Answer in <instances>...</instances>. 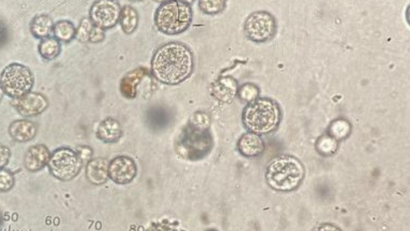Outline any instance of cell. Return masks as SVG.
Here are the masks:
<instances>
[{
  "label": "cell",
  "instance_id": "f1b7e54d",
  "mask_svg": "<svg viewBox=\"0 0 410 231\" xmlns=\"http://www.w3.org/2000/svg\"><path fill=\"white\" fill-rule=\"evenodd\" d=\"M153 112L156 115L151 113L150 123L151 127L158 129L165 127V124L169 122V115L163 109H156Z\"/></svg>",
  "mask_w": 410,
  "mask_h": 231
},
{
  "label": "cell",
  "instance_id": "6da1fadb",
  "mask_svg": "<svg viewBox=\"0 0 410 231\" xmlns=\"http://www.w3.org/2000/svg\"><path fill=\"white\" fill-rule=\"evenodd\" d=\"M151 73L162 84H179L194 71V59L185 44L169 43L158 49L151 59Z\"/></svg>",
  "mask_w": 410,
  "mask_h": 231
},
{
  "label": "cell",
  "instance_id": "ba28073f",
  "mask_svg": "<svg viewBox=\"0 0 410 231\" xmlns=\"http://www.w3.org/2000/svg\"><path fill=\"white\" fill-rule=\"evenodd\" d=\"M277 24L274 17L265 12L252 13L245 24V33L252 41H268L276 33Z\"/></svg>",
  "mask_w": 410,
  "mask_h": 231
},
{
  "label": "cell",
  "instance_id": "d6a6232c",
  "mask_svg": "<svg viewBox=\"0 0 410 231\" xmlns=\"http://www.w3.org/2000/svg\"><path fill=\"white\" fill-rule=\"evenodd\" d=\"M146 231H185L176 228L174 225L170 223H156L151 225V227Z\"/></svg>",
  "mask_w": 410,
  "mask_h": 231
},
{
  "label": "cell",
  "instance_id": "e575fe53",
  "mask_svg": "<svg viewBox=\"0 0 410 231\" xmlns=\"http://www.w3.org/2000/svg\"><path fill=\"white\" fill-rule=\"evenodd\" d=\"M313 231H342V230L336 227L335 225L324 223L317 225Z\"/></svg>",
  "mask_w": 410,
  "mask_h": 231
},
{
  "label": "cell",
  "instance_id": "603a6c76",
  "mask_svg": "<svg viewBox=\"0 0 410 231\" xmlns=\"http://www.w3.org/2000/svg\"><path fill=\"white\" fill-rule=\"evenodd\" d=\"M316 147L317 151L323 155H332L337 151L338 144L331 136H323L317 140Z\"/></svg>",
  "mask_w": 410,
  "mask_h": 231
},
{
  "label": "cell",
  "instance_id": "277c9868",
  "mask_svg": "<svg viewBox=\"0 0 410 231\" xmlns=\"http://www.w3.org/2000/svg\"><path fill=\"white\" fill-rule=\"evenodd\" d=\"M192 20L190 5L182 1H166L160 5L155 15V24L159 31L170 36L183 33Z\"/></svg>",
  "mask_w": 410,
  "mask_h": 231
},
{
  "label": "cell",
  "instance_id": "4dcf8cb0",
  "mask_svg": "<svg viewBox=\"0 0 410 231\" xmlns=\"http://www.w3.org/2000/svg\"><path fill=\"white\" fill-rule=\"evenodd\" d=\"M10 158H11V150L6 145L0 144V169L6 167Z\"/></svg>",
  "mask_w": 410,
  "mask_h": 231
},
{
  "label": "cell",
  "instance_id": "d590c367",
  "mask_svg": "<svg viewBox=\"0 0 410 231\" xmlns=\"http://www.w3.org/2000/svg\"><path fill=\"white\" fill-rule=\"evenodd\" d=\"M3 95H4V93L3 92L2 89L0 88V102H1V100L3 98Z\"/></svg>",
  "mask_w": 410,
  "mask_h": 231
},
{
  "label": "cell",
  "instance_id": "9a60e30c",
  "mask_svg": "<svg viewBox=\"0 0 410 231\" xmlns=\"http://www.w3.org/2000/svg\"><path fill=\"white\" fill-rule=\"evenodd\" d=\"M237 148L242 155L252 158L264 152L265 145L259 135L249 133L242 136L238 142Z\"/></svg>",
  "mask_w": 410,
  "mask_h": 231
},
{
  "label": "cell",
  "instance_id": "44dd1931",
  "mask_svg": "<svg viewBox=\"0 0 410 231\" xmlns=\"http://www.w3.org/2000/svg\"><path fill=\"white\" fill-rule=\"evenodd\" d=\"M55 38L59 41L68 43L75 37L77 29L74 24L68 20H59L54 24L53 32Z\"/></svg>",
  "mask_w": 410,
  "mask_h": 231
},
{
  "label": "cell",
  "instance_id": "1f68e13d",
  "mask_svg": "<svg viewBox=\"0 0 410 231\" xmlns=\"http://www.w3.org/2000/svg\"><path fill=\"white\" fill-rule=\"evenodd\" d=\"M104 37V30L96 26H93L92 31H91L90 33L89 41L93 44L100 43L103 41Z\"/></svg>",
  "mask_w": 410,
  "mask_h": 231
},
{
  "label": "cell",
  "instance_id": "8fae6325",
  "mask_svg": "<svg viewBox=\"0 0 410 231\" xmlns=\"http://www.w3.org/2000/svg\"><path fill=\"white\" fill-rule=\"evenodd\" d=\"M138 174L133 160L127 156H120L109 163V177L116 184L126 185L133 182Z\"/></svg>",
  "mask_w": 410,
  "mask_h": 231
},
{
  "label": "cell",
  "instance_id": "836d02e7",
  "mask_svg": "<svg viewBox=\"0 0 410 231\" xmlns=\"http://www.w3.org/2000/svg\"><path fill=\"white\" fill-rule=\"evenodd\" d=\"M77 153L83 163L84 160H88L89 162L91 157H92L93 150L87 147H81L78 148Z\"/></svg>",
  "mask_w": 410,
  "mask_h": 231
},
{
  "label": "cell",
  "instance_id": "ac0fdd59",
  "mask_svg": "<svg viewBox=\"0 0 410 231\" xmlns=\"http://www.w3.org/2000/svg\"><path fill=\"white\" fill-rule=\"evenodd\" d=\"M145 74L146 69L142 68H136L127 74L120 84L121 93L127 98H134L136 95V87Z\"/></svg>",
  "mask_w": 410,
  "mask_h": 231
},
{
  "label": "cell",
  "instance_id": "484cf974",
  "mask_svg": "<svg viewBox=\"0 0 410 231\" xmlns=\"http://www.w3.org/2000/svg\"><path fill=\"white\" fill-rule=\"evenodd\" d=\"M94 25L91 21L90 19L84 18L81 20L80 24V26L77 29V33H75V38H77L79 41L85 43L89 41V36L91 31L93 28Z\"/></svg>",
  "mask_w": 410,
  "mask_h": 231
},
{
  "label": "cell",
  "instance_id": "e0dca14e",
  "mask_svg": "<svg viewBox=\"0 0 410 231\" xmlns=\"http://www.w3.org/2000/svg\"><path fill=\"white\" fill-rule=\"evenodd\" d=\"M96 136L104 143H114L122 136V127L118 120L107 118L100 124Z\"/></svg>",
  "mask_w": 410,
  "mask_h": 231
},
{
  "label": "cell",
  "instance_id": "cb8c5ba5",
  "mask_svg": "<svg viewBox=\"0 0 410 231\" xmlns=\"http://www.w3.org/2000/svg\"><path fill=\"white\" fill-rule=\"evenodd\" d=\"M351 127L345 120H337L332 123L330 133L334 139H344L351 133Z\"/></svg>",
  "mask_w": 410,
  "mask_h": 231
},
{
  "label": "cell",
  "instance_id": "5b68a950",
  "mask_svg": "<svg viewBox=\"0 0 410 231\" xmlns=\"http://www.w3.org/2000/svg\"><path fill=\"white\" fill-rule=\"evenodd\" d=\"M214 147L209 129L189 124L182 130L176 143V151L183 158L197 160L206 157Z\"/></svg>",
  "mask_w": 410,
  "mask_h": 231
},
{
  "label": "cell",
  "instance_id": "2e32d148",
  "mask_svg": "<svg viewBox=\"0 0 410 231\" xmlns=\"http://www.w3.org/2000/svg\"><path fill=\"white\" fill-rule=\"evenodd\" d=\"M212 92L214 98L220 102H230L237 93V83L234 78L221 77L212 85Z\"/></svg>",
  "mask_w": 410,
  "mask_h": 231
},
{
  "label": "cell",
  "instance_id": "7a4b0ae2",
  "mask_svg": "<svg viewBox=\"0 0 410 231\" xmlns=\"http://www.w3.org/2000/svg\"><path fill=\"white\" fill-rule=\"evenodd\" d=\"M305 177V169L297 158L282 156L268 165L266 180L268 185L277 192H288L301 185Z\"/></svg>",
  "mask_w": 410,
  "mask_h": 231
},
{
  "label": "cell",
  "instance_id": "f546056e",
  "mask_svg": "<svg viewBox=\"0 0 410 231\" xmlns=\"http://www.w3.org/2000/svg\"><path fill=\"white\" fill-rule=\"evenodd\" d=\"M189 123L195 125L196 127L209 129L210 118L209 115L205 113H196L194 117L192 118Z\"/></svg>",
  "mask_w": 410,
  "mask_h": 231
},
{
  "label": "cell",
  "instance_id": "3957f363",
  "mask_svg": "<svg viewBox=\"0 0 410 231\" xmlns=\"http://www.w3.org/2000/svg\"><path fill=\"white\" fill-rule=\"evenodd\" d=\"M281 120V111L276 102L270 99H257L250 103L243 113V122L251 133H270Z\"/></svg>",
  "mask_w": 410,
  "mask_h": 231
},
{
  "label": "cell",
  "instance_id": "d4e9b609",
  "mask_svg": "<svg viewBox=\"0 0 410 231\" xmlns=\"http://www.w3.org/2000/svg\"><path fill=\"white\" fill-rule=\"evenodd\" d=\"M237 93L242 100L248 103H252L257 100L258 94H259V90L254 84H245L241 86L239 91H237Z\"/></svg>",
  "mask_w": 410,
  "mask_h": 231
},
{
  "label": "cell",
  "instance_id": "9c48e42d",
  "mask_svg": "<svg viewBox=\"0 0 410 231\" xmlns=\"http://www.w3.org/2000/svg\"><path fill=\"white\" fill-rule=\"evenodd\" d=\"M121 8L118 2L100 0L93 3L90 10V20L94 26L109 29L115 26L120 20Z\"/></svg>",
  "mask_w": 410,
  "mask_h": 231
},
{
  "label": "cell",
  "instance_id": "83f0119b",
  "mask_svg": "<svg viewBox=\"0 0 410 231\" xmlns=\"http://www.w3.org/2000/svg\"><path fill=\"white\" fill-rule=\"evenodd\" d=\"M15 185V177L9 170L0 169V192L5 193L11 190Z\"/></svg>",
  "mask_w": 410,
  "mask_h": 231
},
{
  "label": "cell",
  "instance_id": "7402d4cb",
  "mask_svg": "<svg viewBox=\"0 0 410 231\" xmlns=\"http://www.w3.org/2000/svg\"><path fill=\"white\" fill-rule=\"evenodd\" d=\"M38 49L40 56L45 59L52 60L59 56L62 51V45L58 39L49 37L41 39Z\"/></svg>",
  "mask_w": 410,
  "mask_h": 231
},
{
  "label": "cell",
  "instance_id": "4fadbf2b",
  "mask_svg": "<svg viewBox=\"0 0 410 231\" xmlns=\"http://www.w3.org/2000/svg\"><path fill=\"white\" fill-rule=\"evenodd\" d=\"M8 131L13 140L23 143L35 138L38 133V127L32 120L22 119L15 120L10 124Z\"/></svg>",
  "mask_w": 410,
  "mask_h": 231
},
{
  "label": "cell",
  "instance_id": "5bb4252c",
  "mask_svg": "<svg viewBox=\"0 0 410 231\" xmlns=\"http://www.w3.org/2000/svg\"><path fill=\"white\" fill-rule=\"evenodd\" d=\"M109 163L104 158L90 160L86 167V177L92 184H104L109 178Z\"/></svg>",
  "mask_w": 410,
  "mask_h": 231
},
{
  "label": "cell",
  "instance_id": "d6986e66",
  "mask_svg": "<svg viewBox=\"0 0 410 231\" xmlns=\"http://www.w3.org/2000/svg\"><path fill=\"white\" fill-rule=\"evenodd\" d=\"M54 23L48 15L41 14L35 17L30 25V30L35 38L45 39L53 32Z\"/></svg>",
  "mask_w": 410,
  "mask_h": 231
},
{
  "label": "cell",
  "instance_id": "7c38bea8",
  "mask_svg": "<svg viewBox=\"0 0 410 231\" xmlns=\"http://www.w3.org/2000/svg\"><path fill=\"white\" fill-rule=\"evenodd\" d=\"M50 153L46 145L39 144L30 147L24 156V164L30 172H37L48 165Z\"/></svg>",
  "mask_w": 410,
  "mask_h": 231
},
{
  "label": "cell",
  "instance_id": "4316f807",
  "mask_svg": "<svg viewBox=\"0 0 410 231\" xmlns=\"http://www.w3.org/2000/svg\"><path fill=\"white\" fill-rule=\"evenodd\" d=\"M226 3L216 0V1H200L199 7L202 12L205 14L215 15L218 14L225 8Z\"/></svg>",
  "mask_w": 410,
  "mask_h": 231
},
{
  "label": "cell",
  "instance_id": "8992f818",
  "mask_svg": "<svg viewBox=\"0 0 410 231\" xmlns=\"http://www.w3.org/2000/svg\"><path fill=\"white\" fill-rule=\"evenodd\" d=\"M33 74L25 65L13 63L8 65L0 75V88L9 98L17 99L32 91Z\"/></svg>",
  "mask_w": 410,
  "mask_h": 231
},
{
  "label": "cell",
  "instance_id": "8d00e7d4",
  "mask_svg": "<svg viewBox=\"0 0 410 231\" xmlns=\"http://www.w3.org/2000/svg\"><path fill=\"white\" fill-rule=\"evenodd\" d=\"M207 231H216V230H207Z\"/></svg>",
  "mask_w": 410,
  "mask_h": 231
},
{
  "label": "cell",
  "instance_id": "52a82bcc",
  "mask_svg": "<svg viewBox=\"0 0 410 231\" xmlns=\"http://www.w3.org/2000/svg\"><path fill=\"white\" fill-rule=\"evenodd\" d=\"M83 162L77 152L68 147L55 149L48 164L49 172L55 178L68 182L80 174Z\"/></svg>",
  "mask_w": 410,
  "mask_h": 231
},
{
  "label": "cell",
  "instance_id": "ffe728a7",
  "mask_svg": "<svg viewBox=\"0 0 410 231\" xmlns=\"http://www.w3.org/2000/svg\"><path fill=\"white\" fill-rule=\"evenodd\" d=\"M119 22L126 34H131L136 31L138 26V12L133 7L124 6L121 8Z\"/></svg>",
  "mask_w": 410,
  "mask_h": 231
},
{
  "label": "cell",
  "instance_id": "30bf717a",
  "mask_svg": "<svg viewBox=\"0 0 410 231\" xmlns=\"http://www.w3.org/2000/svg\"><path fill=\"white\" fill-rule=\"evenodd\" d=\"M12 107L23 117H37L43 113L49 105L48 100L44 95L30 92L24 96L13 99Z\"/></svg>",
  "mask_w": 410,
  "mask_h": 231
}]
</instances>
